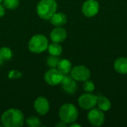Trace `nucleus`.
I'll return each instance as SVG.
<instances>
[{"mask_svg":"<svg viewBox=\"0 0 127 127\" xmlns=\"http://www.w3.org/2000/svg\"><path fill=\"white\" fill-rule=\"evenodd\" d=\"M33 108L37 114L39 115H45L50 109L49 101L45 97H39L34 101Z\"/></svg>","mask_w":127,"mask_h":127,"instance_id":"obj_11","label":"nucleus"},{"mask_svg":"<svg viewBox=\"0 0 127 127\" xmlns=\"http://www.w3.org/2000/svg\"><path fill=\"white\" fill-rule=\"evenodd\" d=\"M2 1H3V0H0V3H1V2Z\"/></svg>","mask_w":127,"mask_h":127,"instance_id":"obj_28","label":"nucleus"},{"mask_svg":"<svg viewBox=\"0 0 127 127\" xmlns=\"http://www.w3.org/2000/svg\"><path fill=\"white\" fill-rule=\"evenodd\" d=\"M0 56L4 60H10L13 57V52L8 47H2L0 48Z\"/></svg>","mask_w":127,"mask_h":127,"instance_id":"obj_19","label":"nucleus"},{"mask_svg":"<svg viewBox=\"0 0 127 127\" xmlns=\"http://www.w3.org/2000/svg\"><path fill=\"white\" fill-rule=\"evenodd\" d=\"M60 84L62 85L63 90L68 95H73L76 93L77 90V84L76 80L73 79L71 75L65 74Z\"/></svg>","mask_w":127,"mask_h":127,"instance_id":"obj_10","label":"nucleus"},{"mask_svg":"<svg viewBox=\"0 0 127 127\" xmlns=\"http://www.w3.org/2000/svg\"><path fill=\"white\" fill-rule=\"evenodd\" d=\"M5 14V7L3 4L0 3V17L4 16Z\"/></svg>","mask_w":127,"mask_h":127,"instance_id":"obj_23","label":"nucleus"},{"mask_svg":"<svg viewBox=\"0 0 127 127\" xmlns=\"http://www.w3.org/2000/svg\"><path fill=\"white\" fill-rule=\"evenodd\" d=\"M67 124H65V123H64L63 121H60V122H58L57 124H56V127H67Z\"/></svg>","mask_w":127,"mask_h":127,"instance_id":"obj_25","label":"nucleus"},{"mask_svg":"<svg viewBox=\"0 0 127 127\" xmlns=\"http://www.w3.org/2000/svg\"><path fill=\"white\" fill-rule=\"evenodd\" d=\"M87 118L89 122L94 127H101L105 121L104 112L98 109H92L88 113Z\"/></svg>","mask_w":127,"mask_h":127,"instance_id":"obj_8","label":"nucleus"},{"mask_svg":"<svg viewBox=\"0 0 127 127\" xmlns=\"http://www.w3.org/2000/svg\"><path fill=\"white\" fill-rule=\"evenodd\" d=\"M1 122L4 127H21L25 122L23 112L15 108H11L5 112L1 116Z\"/></svg>","mask_w":127,"mask_h":127,"instance_id":"obj_1","label":"nucleus"},{"mask_svg":"<svg viewBox=\"0 0 127 127\" xmlns=\"http://www.w3.org/2000/svg\"><path fill=\"white\" fill-rule=\"evenodd\" d=\"M69 125H70V127H81V126H80V124H75V122H74V123H72V124H69Z\"/></svg>","mask_w":127,"mask_h":127,"instance_id":"obj_26","label":"nucleus"},{"mask_svg":"<svg viewBox=\"0 0 127 127\" xmlns=\"http://www.w3.org/2000/svg\"><path fill=\"white\" fill-rule=\"evenodd\" d=\"M48 38L42 34H36L33 36L28 42V49L34 54H40L45 51L48 46Z\"/></svg>","mask_w":127,"mask_h":127,"instance_id":"obj_4","label":"nucleus"},{"mask_svg":"<svg viewBox=\"0 0 127 127\" xmlns=\"http://www.w3.org/2000/svg\"><path fill=\"white\" fill-rule=\"evenodd\" d=\"M100 5L96 0H87L82 6V12L86 17H93L96 16L99 11Z\"/></svg>","mask_w":127,"mask_h":127,"instance_id":"obj_9","label":"nucleus"},{"mask_svg":"<svg viewBox=\"0 0 127 127\" xmlns=\"http://www.w3.org/2000/svg\"><path fill=\"white\" fill-rule=\"evenodd\" d=\"M3 5L8 10H14L19 5V0H3Z\"/></svg>","mask_w":127,"mask_h":127,"instance_id":"obj_20","label":"nucleus"},{"mask_svg":"<svg viewBox=\"0 0 127 127\" xmlns=\"http://www.w3.org/2000/svg\"><path fill=\"white\" fill-rule=\"evenodd\" d=\"M25 124L29 127H39L41 126V121L36 116L28 117L25 121Z\"/></svg>","mask_w":127,"mask_h":127,"instance_id":"obj_18","label":"nucleus"},{"mask_svg":"<svg viewBox=\"0 0 127 127\" xmlns=\"http://www.w3.org/2000/svg\"><path fill=\"white\" fill-rule=\"evenodd\" d=\"M57 68L63 73L64 75L65 74H68L72 68V64L70 60L67 59H63L60 60L58 65L57 66Z\"/></svg>","mask_w":127,"mask_h":127,"instance_id":"obj_15","label":"nucleus"},{"mask_svg":"<svg viewBox=\"0 0 127 127\" xmlns=\"http://www.w3.org/2000/svg\"><path fill=\"white\" fill-rule=\"evenodd\" d=\"M66 37H67V31H65V29H64L62 27L54 28L50 33V38L51 41L54 42L61 43L65 40Z\"/></svg>","mask_w":127,"mask_h":127,"instance_id":"obj_12","label":"nucleus"},{"mask_svg":"<svg viewBox=\"0 0 127 127\" xmlns=\"http://www.w3.org/2000/svg\"><path fill=\"white\" fill-rule=\"evenodd\" d=\"M48 51L51 55L60 56L63 52V47L60 43L52 42V43L49 44L48 46Z\"/></svg>","mask_w":127,"mask_h":127,"instance_id":"obj_17","label":"nucleus"},{"mask_svg":"<svg viewBox=\"0 0 127 127\" xmlns=\"http://www.w3.org/2000/svg\"><path fill=\"white\" fill-rule=\"evenodd\" d=\"M70 75L76 81L84 82L90 79L91 72L86 66L80 65L73 67L70 71Z\"/></svg>","mask_w":127,"mask_h":127,"instance_id":"obj_5","label":"nucleus"},{"mask_svg":"<svg viewBox=\"0 0 127 127\" xmlns=\"http://www.w3.org/2000/svg\"><path fill=\"white\" fill-rule=\"evenodd\" d=\"M57 9L56 0H40L36 6V13L41 19L49 20L57 12Z\"/></svg>","mask_w":127,"mask_h":127,"instance_id":"obj_2","label":"nucleus"},{"mask_svg":"<svg viewBox=\"0 0 127 127\" xmlns=\"http://www.w3.org/2000/svg\"><path fill=\"white\" fill-rule=\"evenodd\" d=\"M79 116V112L77 107L72 103H65L63 104L59 110V117L60 121L64 123L71 124L76 122Z\"/></svg>","mask_w":127,"mask_h":127,"instance_id":"obj_3","label":"nucleus"},{"mask_svg":"<svg viewBox=\"0 0 127 127\" xmlns=\"http://www.w3.org/2000/svg\"><path fill=\"white\" fill-rule=\"evenodd\" d=\"M64 74L61 73L57 68H51L44 75V79L46 83L50 86H57L61 83Z\"/></svg>","mask_w":127,"mask_h":127,"instance_id":"obj_6","label":"nucleus"},{"mask_svg":"<svg viewBox=\"0 0 127 127\" xmlns=\"http://www.w3.org/2000/svg\"><path fill=\"white\" fill-rule=\"evenodd\" d=\"M3 63H4V60H3L2 57L0 56V65H1L3 64Z\"/></svg>","mask_w":127,"mask_h":127,"instance_id":"obj_27","label":"nucleus"},{"mask_svg":"<svg viewBox=\"0 0 127 127\" xmlns=\"http://www.w3.org/2000/svg\"><path fill=\"white\" fill-rule=\"evenodd\" d=\"M59 61H60L59 56L51 55V54H50V56L48 57V58H47V60H46L47 65H48L50 68H57Z\"/></svg>","mask_w":127,"mask_h":127,"instance_id":"obj_21","label":"nucleus"},{"mask_svg":"<svg viewBox=\"0 0 127 127\" xmlns=\"http://www.w3.org/2000/svg\"><path fill=\"white\" fill-rule=\"evenodd\" d=\"M115 70L121 74H127V58L119 57L114 63Z\"/></svg>","mask_w":127,"mask_h":127,"instance_id":"obj_14","label":"nucleus"},{"mask_svg":"<svg viewBox=\"0 0 127 127\" xmlns=\"http://www.w3.org/2000/svg\"><path fill=\"white\" fill-rule=\"evenodd\" d=\"M97 97L92 93H85L78 98V104L80 107L84 110H90L97 105Z\"/></svg>","mask_w":127,"mask_h":127,"instance_id":"obj_7","label":"nucleus"},{"mask_svg":"<svg viewBox=\"0 0 127 127\" xmlns=\"http://www.w3.org/2000/svg\"><path fill=\"white\" fill-rule=\"evenodd\" d=\"M51 23L55 27H62L67 22V16L63 13H55L49 19Z\"/></svg>","mask_w":127,"mask_h":127,"instance_id":"obj_13","label":"nucleus"},{"mask_svg":"<svg viewBox=\"0 0 127 127\" xmlns=\"http://www.w3.org/2000/svg\"><path fill=\"white\" fill-rule=\"evenodd\" d=\"M10 73H12V76H10V77H20V73L18 72V71H10Z\"/></svg>","mask_w":127,"mask_h":127,"instance_id":"obj_24","label":"nucleus"},{"mask_svg":"<svg viewBox=\"0 0 127 127\" xmlns=\"http://www.w3.org/2000/svg\"><path fill=\"white\" fill-rule=\"evenodd\" d=\"M97 105L98 108L102 110L103 112H107L110 109L112 106L111 101L105 96H100L97 97Z\"/></svg>","mask_w":127,"mask_h":127,"instance_id":"obj_16","label":"nucleus"},{"mask_svg":"<svg viewBox=\"0 0 127 127\" xmlns=\"http://www.w3.org/2000/svg\"><path fill=\"white\" fill-rule=\"evenodd\" d=\"M83 89L86 92L88 93H92L95 89V86L94 84V83L89 80H87L86 81H84L83 85Z\"/></svg>","mask_w":127,"mask_h":127,"instance_id":"obj_22","label":"nucleus"}]
</instances>
